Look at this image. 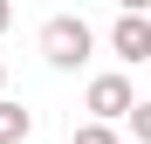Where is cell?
<instances>
[{
	"instance_id": "cell-1",
	"label": "cell",
	"mask_w": 151,
	"mask_h": 144,
	"mask_svg": "<svg viewBox=\"0 0 151 144\" xmlns=\"http://www.w3.org/2000/svg\"><path fill=\"white\" fill-rule=\"evenodd\" d=\"M89 48H96V34H89V21H76V14H55V21L41 28V55H48V69H83Z\"/></svg>"
},
{
	"instance_id": "cell-2",
	"label": "cell",
	"mask_w": 151,
	"mask_h": 144,
	"mask_svg": "<svg viewBox=\"0 0 151 144\" xmlns=\"http://www.w3.org/2000/svg\"><path fill=\"white\" fill-rule=\"evenodd\" d=\"M83 110L96 117V124H124V117L137 110V89H131V76H96V82L83 89Z\"/></svg>"
},
{
	"instance_id": "cell-3",
	"label": "cell",
	"mask_w": 151,
	"mask_h": 144,
	"mask_svg": "<svg viewBox=\"0 0 151 144\" xmlns=\"http://www.w3.org/2000/svg\"><path fill=\"white\" fill-rule=\"evenodd\" d=\"M110 55H124V62H151V21L144 14H117V28H110Z\"/></svg>"
},
{
	"instance_id": "cell-4",
	"label": "cell",
	"mask_w": 151,
	"mask_h": 144,
	"mask_svg": "<svg viewBox=\"0 0 151 144\" xmlns=\"http://www.w3.org/2000/svg\"><path fill=\"white\" fill-rule=\"evenodd\" d=\"M28 137H35V110H21V103L0 96V144H28Z\"/></svg>"
},
{
	"instance_id": "cell-5",
	"label": "cell",
	"mask_w": 151,
	"mask_h": 144,
	"mask_svg": "<svg viewBox=\"0 0 151 144\" xmlns=\"http://www.w3.org/2000/svg\"><path fill=\"white\" fill-rule=\"evenodd\" d=\"M76 144H124V137H117V124H96V117H89V124L76 130Z\"/></svg>"
},
{
	"instance_id": "cell-6",
	"label": "cell",
	"mask_w": 151,
	"mask_h": 144,
	"mask_svg": "<svg viewBox=\"0 0 151 144\" xmlns=\"http://www.w3.org/2000/svg\"><path fill=\"white\" fill-rule=\"evenodd\" d=\"M124 124H131V137H137V144H151V103H137Z\"/></svg>"
},
{
	"instance_id": "cell-7",
	"label": "cell",
	"mask_w": 151,
	"mask_h": 144,
	"mask_svg": "<svg viewBox=\"0 0 151 144\" xmlns=\"http://www.w3.org/2000/svg\"><path fill=\"white\" fill-rule=\"evenodd\" d=\"M14 28V0H0V34H7Z\"/></svg>"
},
{
	"instance_id": "cell-8",
	"label": "cell",
	"mask_w": 151,
	"mask_h": 144,
	"mask_svg": "<svg viewBox=\"0 0 151 144\" xmlns=\"http://www.w3.org/2000/svg\"><path fill=\"white\" fill-rule=\"evenodd\" d=\"M117 7H124V14H151V0H117Z\"/></svg>"
},
{
	"instance_id": "cell-9",
	"label": "cell",
	"mask_w": 151,
	"mask_h": 144,
	"mask_svg": "<svg viewBox=\"0 0 151 144\" xmlns=\"http://www.w3.org/2000/svg\"><path fill=\"white\" fill-rule=\"evenodd\" d=\"M0 89H7V62H0Z\"/></svg>"
}]
</instances>
